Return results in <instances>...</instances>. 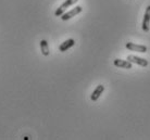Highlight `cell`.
Here are the masks:
<instances>
[{"label": "cell", "instance_id": "2", "mask_svg": "<svg viewBox=\"0 0 150 140\" xmlns=\"http://www.w3.org/2000/svg\"><path fill=\"white\" fill-rule=\"evenodd\" d=\"M83 10L82 7H79V6H77V7L73 8L72 10H70L69 12H65V13H63V14L61 15V19H62V21H68V20L72 19L73 16H75V15H77L79 13H81Z\"/></svg>", "mask_w": 150, "mask_h": 140}, {"label": "cell", "instance_id": "9", "mask_svg": "<svg viewBox=\"0 0 150 140\" xmlns=\"http://www.w3.org/2000/svg\"><path fill=\"white\" fill-rule=\"evenodd\" d=\"M40 50H41V53H42V56H49V46H48V42L47 40L45 39H42L40 42Z\"/></svg>", "mask_w": 150, "mask_h": 140}, {"label": "cell", "instance_id": "6", "mask_svg": "<svg viewBox=\"0 0 150 140\" xmlns=\"http://www.w3.org/2000/svg\"><path fill=\"white\" fill-rule=\"evenodd\" d=\"M103 90H105V86H103V85H98L97 87H96V89L93 91V94L90 96V99H91L93 101H97L98 98H99V97L101 96L102 92H103Z\"/></svg>", "mask_w": 150, "mask_h": 140}, {"label": "cell", "instance_id": "3", "mask_svg": "<svg viewBox=\"0 0 150 140\" xmlns=\"http://www.w3.org/2000/svg\"><path fill=\"white\" fill-rule=\"evenodd\" d=\"M142 27H143L144 32H149L150 30V6H148L146 9L143 23H142Z\"/></svg>", "mask_w": 150, "mask_h": 140}, {"label": "cell", "instance_id": "7", "mask_svg": "<svg viewBox=\"0 0 150 140\" xmlns=\"http://www.w3.org/2000/svg\"><path fill=\"white\" fill-rule=\"evenodd\" d=\"M114 65L115 66H117V68H126V70H128V68H132V63L129 62V61L127 60H121V59H116V60H114Z\"/></svg>", "mask_w": 150, "mask_h": 140}, {"label": "cell", "instance_id": "5", "mask_svg": "<svg viewBox=\"0 0 150 140\" xmlns=\"http://www.w3.org/2000/svg\"><path fill=\"white\" fill-rule=\"evenodd\" d=\"M126 60L129 61L131 63H135V64H138L140 66H144V68L148 65V61L146 59H142V58L136 57V56H128Z\"/></svg>", "mask_w": 150, "mask_h": 140}, {"label": "cell", "instance_id": "8", "mask_svg": "<svg viewBox=\"0 0 150 140\" xmlns=\"http://www.w3.org/2000/svg\"><path fill=\"white\" fill-rule=\"evenodd\" d=\"M74 45H75L74 39H68V40H65L64 42H62V44H61L60 47H59V50H60L61 52H64V51L69 50L71 47H73Z\"/></svg>", "mask_w": 150, "mask_h": 140}, {"label": "cell", "instance_id": "4", "mask_svg": "<svg viewBox=\"0 0 150 140\" xmlns=\"http://www.w3.org/2000/svg\"><path fill=\"white\" fill-rule=\"evenodd\" d=\"M126 49L131 50V51H135V52H147V47L144 45H136L133 42H127L126 44Z\"/></svg>", "mask_w": 150, "mask_h": 140}, {"label": "cell", "instance_id": "1", "mask_svg": "<svg viewBox=\"0 0 150 140\" xmlns=\"http://www.w3.org/2000/svg\"><path fill=\"white\" fill-rule=\"evenodd\" d=\"M77 1H79V0H65L63 4H61L60 7L56 10V12H54V15H56V16H61V15L65 12V10H67L69 7H71V6L75 4Z\"/></svg>", "mask_w": 150, "mask_h": 140}]
</instances>
